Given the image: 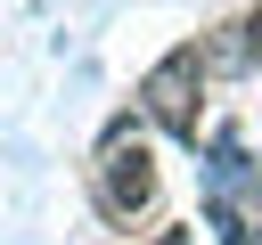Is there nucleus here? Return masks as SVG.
Here are the masks:
<instances>
[{"label":"nucleus","mask_w":262,"mask_h":245,"mask_svg":"<svg viewBox=\"0 0 262 245\" xmlns=\"http://www.w3.org/2000/svg\"><path fill=\"white\" fill-rule=\"evenodd\" d=\"M205 57L196 49H172V57H156L147 65V82H139V98H147V114H156V131H172V139H188L196 147V114H205Z\"/></svg>","instance_id":"obj_1"},{"label":"nucleus","mask_w":262,"mask_h":245,"mask_svg":"<svg viewBox=\"0 0 262 245\" xmlns=\"http://www.w3.org/2000/svg\"><path fill=\"white\" fill-rule=\"evenodd\" d=\"M237 33H246V57H262V8H254V16L237 24Z\"/></svg>","instance_id":"obj_3"},{"label":"nucleus","mask_w":262,"mask_h":245,"mask_svg":"<svg viewBox=\"0 0 262 245\" xmlns=\"http://www.w3.org/2000/svg\"><path fill=\"white\" fill-rule=\"evenodd\" d=\"M156 245H188V229H164V237H156Z\"/></svg>","instance_id":"obj_4"},{"label":"nucleus","mask_w":262,"mask_h":245,"mask_svg":"<svg viewBox=\"0 0 262 245\" xmlns=\"http://www.w3.org/2000/svg\"><path fill=\"white\" fill-rule=\"evenodd\" d=\"M98 204L106 212H147L156 204V163H147V147H139L131 122H115L106 147H98Z\"/></svg>","instance_id":"obj_2"}]
</instances>
